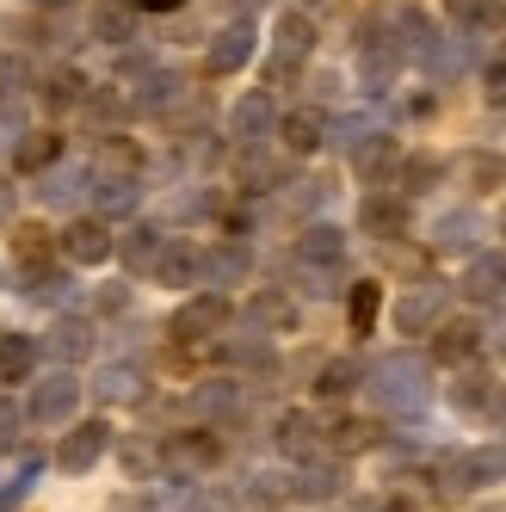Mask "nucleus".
Here are the masks:
<instances>
[{"label": "nucleus", "instance_id": "nucleus-1", "mask_svg": "<svg viewBox=\"0 0 506 512\" xmlns=\"http://www.w3.org/2000/svg\"><path fill=\"white\" fill-rule=\"evenodd\" d=\"M365 389L383 414H420L432 401V364L420 352H389L365 371Z\"/></svg>", "mask_w": 506, "mask_h": 512}, {"label": "nucleus", "instance_id": "nucleus-2", "mask_svg": "<svg viewBox=\"0 0 506 512\" xmlns=\"http://www.w3.org/2000/svg\"><path fill=\"white\" fill-rule=\"evenodd\" d=\"M229 321H235V303L223 297V290H198L192 303H179V309H173L167 334H173L179 346H198V340H216Z\"/></svg>", "mask_w": 506, "mask_h": 512}, {"label": "nucleus", "instance_id": "nucleus-3", "mask_svg": "<svg viewBox=\"0 0 506 512\" xmlns=\"http://www.w3.org/2000/svg\"><path fill=\"white\" fill-rule=\"evenodd\" d=\"M75 408H81V377H75V371H50V377L31 383L25 420L50 432V426H68V420H75Z\"/></svg>", "mask_w": 506, "mask_h": 512}, {"label": "nucleus", "instance_id": "nucleus-4", "mask_svg": "<svg viewBox=\"0 0 506 512\" xmlns=\"http://www.w3.org/2000/svg\"><path fill=\"white\" fill-rule=\"evenodd\" d=\"M500 475H506V445H476V451H463V457L445 463V482H439V488L476 494V488H494Z\"/></svg>", "mask_w": 506, "mask_h": 512}, {"label": "nucleus", "instance_id": "nucleus-5", "mask_svg": "<svg viewBox=\"0 0 506 512\" xmlns=\"http://www.w3.org/2000/svg\"><path fill=\"white\" fill-rule=\"evenodd\" d=\"M309 50H315V25H309L303 13H284V19L272 25V68H266V75H272V81L297 75V68L309 62Z\"/></svg>", "mask_w": 506, "mask_h": 512}, {"label": "nucleus", "instance_id": "nucleus-6", "mask_svg": "<svg viewBox=\"0 0 506 512\" xmlns=\"http://www.w3.org/2000/svg\"><path fill=\"white\" fill-rule=\"evenodd\" d=\"M105 451H112V426H105V420H68V438H62L56 463H62L68 475H87Z\"/></svg>", "mask_w": 506, "mask_h": 512}, {"label": "nucleus", "instance_id": "nucleus-7", "mask_svg": "<svg viewBox=\"0 0 506 512\" xmlns=\"http://www.w3.org/2000/svg\"><path fill=\"white\" fill-rule=\"evenodd\" d=\"M56 253L68 266H105V260H112V229H105L99 216H81V223H68L56 235Z\"/></svg>", "mask_w": 506, "mask_h": 512}, {"label": "nucleus", "instance_id": "nucleus-8", "mask_svg": "<svg viewBox=\"0 0 506 512\" xmlns=\"http://www.w3.org/2000/svg\"><path fill=\"white\" fill-rule=\"evenodd\" d=\"M272 130H278V105H272V93H266V87L241 93L235 112H229V136L241 142V149H253V142H266Z\"/></svg>", "mask_w": 506, "mask_h": 512}, {"label": "nucleus", "instance_id": "nucleus-9", "mask_svg": "<svg viewBox=\"0 0 506 512\" xmlns=\"http://www.w3.org/2000/svg\"><path fill=\"white\" fill-rule=\"evenodd\" d=\"M253 44H260L253 19H235V25H223V31L210 38L204 68H210V75H235V68H247V62H253Z\"/></svg>", "mask_w": 506, "mask_h": 512}, {"label": "nucleus", "instance_id": "nucleus-10", "mask_svg": "<svg viewBox=\"0 0 506 512\" xmlns=\"http://www.w3.org/2000/svg\"><path fill=\"white\" fill-rule=\"evenodd\" d=\"M439 321H445V284H420L395 303V327H402V334H432Z\"/></svg>", "mask_w": 506, "mask_h": 512}, {"label": "nucleus", "instance_id": "nucleus-11", "mask_svg": "<svg viewBox=\"0 0 506 512\" xmlns=\"http://www.w3.org/2000/svg\"><path fill=\"white\" fill-rule=\"evenodd\" d=\"M93 395L105 401V408H136V401H149V377H142V364H105V371L93 377Z\"/></svg>", "mask_w": 506, "mask_h": 512}, {"label": "nucleus", "instance_id": "nucleus-12", "mask_svg": "<svg viewBox=\"0 0 506 512\" xmlns=\"http://www.w3.org/2000/svg\"><path fill=\"white\" fill-rule=\"evenodd\" d=\"M457 290H463L469 303H500V297H506V253H500V247H494V253H476Z\"/></svg>", "mask_w": 506, "mask_h": 512}, {"label": "nucleus", "instance_id": "nucleus-13", "mask_svg": "<svg viewBox=\"0 0 506 512\" xmlns=\"http://www.w3.org/2000/svg\"><path fill=\"white\" fill-rule=\"evenodd\" d=\"M155 278L173 284V290L204 284V247H192V241H167V247H161V260H155Z\"/></svg>", "mask_w": 506, "mask_h": 512}, {"label": "nucleus", "instance_id": "nucleus-14", "mask_svg": "<svg viewBox=\"0 0 506 512\" xmlns=\"http://www.w3.org/2000/svg\"><path fill=\"white\" fill-rule=\"evenodd\" d=\"M358 229L377 235V241H395L408 235V198H389V192H371L365 210H358Z\"/></svg>", "mask_w": 506, "mask_h": 512}, {"label": "nucleus", "instance_id": "nucleus-15", "mask_svg": "<svg viewBox=\"0 0 506 512\" xmlns=\"http://www.w3.org/2000/svg\"><path fill=\"white\" fill-rule=\"evenodd\" d=\"M340 260H346V235H340L334 223H309V229L297 235V266L321 272V266H340Z\"/></svg>", "mask_w": 506, "mask_h": 512}, {"label": "nucleus", "instance_id": "nucleus-16", "mask_svg": "<svg viewBox=\"0 0 506 512\" xmlns=\"http://www.w3.org/2000/svg\"><path fill=\"white\" fill-rule=\"evenodd\" d=\"M482 352V327L476 321H439L432 327V358L439 364H469Z\"/></svg>", "mask_w": 506, "mask_h": 512}, {"label": "nucleus", "instance_id": "nucleus-17", "mask_svg": "<svg viewBox=\"0 0 506 512\" xmlns=\"http://www.w3.org/2000/svg\"><path fill=\"white\" fill-rule=\"evenodd\" d=\"M352 167H358V179L383 186V179L402 167V149H395V136H358L352 142Z\"/></svg>", "mask_w": 506, "mask_h": 512}, {"label": "nucleus", "instance_id": "nucleus-18", "mask_svg": "<svg viewBox=\"0 0 506 512\" xmlns=\"http://www.w3.org/2000/svg\"><path fill=\"white\" fill-rule=\"evenodd\" d=\"M346 488V469L340 463H315V457H303V469L284 482V494H297V500H334Z\"/></svg>", "mask_w": 506, "mask_h": 512}, {"label": "nucleus", "instance_id": "nucleus-19", "mask_svg": "<svg viewBox=\"0 0 506 512\" xmlns=\"http://www.w3.org/2000/svg\"><path fill=\"white\" fill-rule=\"evenodd\" d=\"M161 247H167V235H161L155 223H130L124 241H112V253H124V272H155Z\"/></svg>", "mask_w": 506, "mask_h": 512}, {"label": "nucleus", "instance_id": "nucleus-20", "mask_svg": "<svg viewBox=\"0 0 506 512\" xmlns=\"http://www.w3.org/2000/svg\"><path fill=\"white\" fill-rule=\"evenodd\" d=\"M136 0H99L93 7V19H87V31L99 44H124V38H136Z\"/></svg>", "mask_w": 506, "mask_h": 512}, {"label": "nucleus", "instance_id": "nucleus-21", "mask_svg": "<svg viewBox=\"0 0 506 512\" xmlns=\"http://www.w3.org/2000/svg\"><path fill=\"white\" fill-rule=\"evenodd\" d=\"M278 136H284V149H291V155H315L321 142H328V118H321L315 105H303V112L278 118Z\"/></svg>", "mask_w": 506, "mask_h": 512}, {"label": "nucleus", "instance_id": "nucleus-22", "mask_svg": "<svg viewBox=\"0 0 506 512\" xmlns=\"http://www.w3.org/2000/svg\"><path fill=\"white\" fill-rule=\"evenodd\" d=\"M13 260H19V272L56 266V235H50L44 223H19V229H13Z\"/></svg>", "mask_w": 506, "mask_h": 512}, {"label": "nucleus", "instance_id": "nucleus-23", "mask_svg": "<svg viewBox=\"0 0 506 512\" xmlns=\"http://www.w3.org/2000/svg\"><path fill=\"white\" fill-rule=\"evenodd\" d=\"M62 161V130H31L19 149H13V167L19 173H50Z\"/></svg>", "mask_w": 506, "mask_h": 512}, {"label": "nucleus", "instance_id": "nucleus-24", "mask_svg": "<svg viewBox=\"0 0 506 512\" xmlns=\"http://www.w3.org/2000/svg\"><path fill=\"white\" fill-rule=\"evenodd\" d=\"M31 371H38V340L25 334H0V383H31Z\"/></svg>", "mask_w": 506, "mask_h": 512}, {"label": "nucleus", "instance_id": "nucleus-25", "mask_svg": "<svg viewBox=\"0 0 506 512\" xmlns=\"http://www.w3.org/2000/svg\"><path fill=\"white\" fill-rule=\"evenodd\" d=\"M476 235H482V216L476 210H451V216H439V229H432V247L439 253H469Z\"/></svg>", "mask_w": 506, "mask_h": 512}, {"label": "nucleus", "instance_id": "nucleus-26", "mask_svg": "<svg viewBox=\"0 0 506 512\" xmlns=\"http://www.w3.org/2000/svg\"><path fill=\"white\" fill-rule=\"evenodd\" d=\"M216 457H223V445H216L210 432H179L173 445H167V463L173 469H210Z\"/></svg>", "mask_w": 506, "mask_h": 512}, {"label": "nucleus", "instance_id": "nucleus-27", "mask_svg": "<svg viewBox=\"0 0 506 512\" xmlns=\"http://www.w3.org/2000/svg\"><path fill=\"white\" fill-rule=\"evenodd\" d=\"M136 198H142V186L130 173H99L93 179V204L105 210V216H124V210H136Z\"/></svg>", "mask_w": 506, "mask_h": 512}, {"label": "nucleus", "instance_id": "nucleus-28", "mask_svg": "<svg viewBox=\"0 0 506 512\" xmlns=\"http://www.w3.org/2000/svg\"><path fill=\"white\" fill-rule=\"evenodd\" d=\"M278 451H291V457H315L321 451V426L309 414H278Z\"/></svg>", "mask_w": 506, "mask_h": 512}, {"label": "nucleus", "instance_id": "nucleus-29", "mask_svg": "<svg viewBox=\"0 0 506 512\" xmlns=\"http://www.w3.org/2000/svg\"><path fill=\"white\" fill-rule=\"evenodd\" d=\"M358 383H365V364H358V358H328V364L315 371V395H328V401L352 395Z\"/></svg>", "mask_w": 506, "mask_h": 512}, {"label": "nucleus", "instance_id": "nucleus-30", "mask_svg": "<svg viewBox=\"0 0 506 512\" xmlns=\"http://www.w3.org/2000/svg\"><path fill=\"white\" fill-rule=\"evenodd\" d=\"M247 247L241 241H229V247H216V253H204V284H241L247 278Z\"/></svg>", "mask_w": 506, "mask_h": 512}, {"label": "nucleus", "instance_id": "nucleus-31", "mask_svg": "<svg viewBox=\"0 0 506 512\" xmlns=\"http://www.w3.org/2000/svg\"><path fill=\"white\" fill-rule=\"evenodd\" d=\"M377 309H383V284H377V278H358V284H352V297H346L352 334H371V327H377Z\"/></svg>", "mask_w": 506, "mask_h": 512}, {"label": "nucleus", "instance_id": "nucleus-32", "mask_svg": "<svg viewBox=\"0 0 506 512\" xmlns=\"http://www.w3.org/2000/svg\"><path fill=\"white\" fill-rule=\"evenodd\" d=\"M50 352H56L62 364L87 358V352H93V321H56V334H50Z\"/></svg>", "mask_w": 506, "mask_h": 512}, {"label": "nucleus", "instance_id": "nucleus-33", "mask_svg": "<svg viewBox=\"0 0 506 512\" xmlns=\"http://www.w3.org/2000/svg\"><path fill=\"white\" fill-rule=\"evenodd\" d=\"M451 13H457V25H469V31H494V25L506 19V0H451Z\"/></svg>", "mask_w": 506, "mask_h": 512}, {"label": "nucleus", "instance_id": "nucleus-34", "mask_svg": "<svg viewBox=\"0 0 506 512\" xmlns=\"http://www.w3.org/2000/svg\"><path fill=\"white\" fill-rule=\"evenodd\" d=\"M253 321H266V327H297V303L278 297V290H260V297H253Z\"/></svg>", "mask_w": 506, "mask_h": 512}, {"label": "nucleus", "instance_id": "nucleus-35", "mask_svg": "<svg viewBox=\"0 0 506 512\" xmlns=\"http://www.w3.org/2000/svg\"><path fill=\"white\" fill-rule=\"evenodd\" d=\"M463 167H469V186H476V192H494L500 179H506V161H500V155H488V149H476Z\"/></svg>", "mask_w": 506, "mask_h": 512}, {"label": "nucleus", "instance_id": "nucleus-36", "mask_svg": "<svg viewBox=\"0 0 506 512\" xmlns=\"http://www.w3.org/2000/svg\"><path fill=\"white\" fill-rule=\"evenodd\" d=\"M38 475H44V457H25V463H19V475H13L7 488H0V512H13V506L31 494V482H38Z\"/></svg>", "mask_w": 506, "mask_h": 512}, {"label": "nucleus", "instance_id": "nucleus-37", "mask_svg": "<svg viewBox=\"0 0 506 512\" xmlns=\"http://www.w3.org/2000/svg\"><path fill=\"white\" fill-rule=\"evenodd\" d=\"M451 401H457L463 414H488L494 389H488V377H463V383H451Z\"/></svg>", "mask_w": 506, "mask_h": 512}, {"label": "nucleus", "instance_id": "nucleus-38", "mask_svg": "<svg viewBox=\"0 0 506 512\" xmlns=\"http://www.w3.org/2000/svg\"><path fill=\"white\" fill-rule=\"evenodd\" d=\"M179 87H186L179 75H155V81H149V93H136V105H142V112H167V105L179 99Z\"/></svg>", "mask_w": 506, "mask_h": 512}, {"label": "nucleus", "instance_id": "nucleus-39", "mask_svg": "<svg viewBox=\"0 0 506 512\" xmlns=\"http://www.w3.org/2000/svg\"><path fill=\"white\" fill-rule=\"evenodd\" d=\"M439 173H445V167L432 161V155H414V161H402V192H426Z\"/></svg>", "mask_w": 506, "mask_h": 512}, {"label": "nucleus", "instance_id": "nucleus-40", "mask_svg": "<svg viewBox=\"0 0 506 512\" xmlns=\"http://www.w3.org/2000/svg\"><path fill=\"white\" fill-rule=\"evenodd\" d=\"M371 438H377L371 420H346V426H334V451H365Z\"/></svg>", "mask_w": 506, "mask_h": 512}, {"label": "nucleus", "instance_id": "nucleus-41", "mask_svg": "<svg viewBox=\"0 0 506 512\" xmlns=\"http://www.w3.org/2000/svg\"><path fill=\"white\" fill-rule=\"evenodd\" d=\"M482 93H488L494 105H506V50H500V56L482 68Z\"/></svg>", "mask_w": 506, "mask_h": 512}, {"label": "nucleus", "instance_id": "nucleus-42", "mask_svg": "<svg viewBox=\"0 0 506 512\" xmlns=\"http://www.w3.org/2000/svg\"><path fill=\"white\" fill-rule=\"evenodd\" d=\"M19 426H25V414L13 408L7 395H0V451H13V445H19Z\"/></svg>", "mask_w": 506, "mask_h": 512}, {"label": "nucleus", "instance_id": "nucleus-43", "mask_svg": "<svg viewBox=\"0 0 506 512\" xmlns=\"http://www.w3.org/2000/svg\"><path fill=\"white\" fill-rule=\"evenodd\" d=\"M81 87H87L81 75H56V81H50V105H75V99H81Z\"/></svg>", "mask_w": 506, "mask_h": 512}, {"label": "nucleus", "instance_id": "nucleus-44", "mask_svg": "<svg viewBox=\"0 0 506 512\" xmlns=\"http://www.w3.org/2000/svg\"><path fill=\"white\" fill-rule=\"evenodd\" d=\"M124 303H130V290H124V284H112V290H99V309H105V315H118Z\"/></svg>", "mask_w": 506, "mask_h": 512}, {"label": "nucleus", "instance_id": "nucleus-45", "mask_svg": "<svg viewBox=\"0 0 506 512\" xmlns=\"http://www.w3.org/2000/svg\"><path fill=\"white\" fill-rule=\"evenodd\" d=\"M142 13H173V7H186V0H136Z\"/></svg>", "mask_w": 506, "mask_h": 512}, {"label": "nucleus", "instance_id": "nucleus-46", "mask_svg": "<svg viewBox=\"0 0 506 512\" xmlns=\"http://www.w3.org/2000/svg\"><path fill=\"white\" fill-rule=\"evenodd\" d=\"M0 223H13V186L0 179Z\"/></svg>", "mask_w": 506, "mask_h": 512}, {"label": "nucleus", "instance_id": "nucleus-47", "mask_svg": "<svg viewBox=\"0 0 506 512\" xmlns=\"http://www.w3.org/2000/svg\"><path fill=\"white\" fill-rule=\"evenodd\" d=\"M488 346H494V352L506 358V321H500V327H494V334H488Z\"/></svg>", "mask_w": 506, "mask_h": 512}, {"label": "nucleus", "instance_id": "nucleus-48", "mask_svg": "<svg viewBox=\"0 0 506 512\" xmlns=\"http://www.w3.org/2000/svg\"><path fill=\"white\" fill-rule=\"evenodd\" d=\"M488 408H494V414H500V420H506V389H500V395H494V401H488Z\"/></svg>", "mask_w": 506, "mask_h": 512}, {"label": "nucleus", "instance_id": "nucleus-49", "mask_svg": "<svg viewBox=\"0 0 506 512\" xmlns=\"http://www.w3.org/2000/svg\"><path fill=\"white\" fill-rule=\"evenodd\" d=\"M31 7H68V0H31Z\"/></svg>", "mask_w": 506, "mask_h": 512}]
</instances>
